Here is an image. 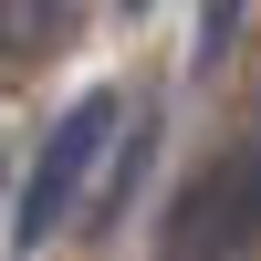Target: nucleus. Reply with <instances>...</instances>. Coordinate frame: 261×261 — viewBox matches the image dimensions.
I'll list each match as a JSON object with an SVG mask.
<instances>
[{
  "label": "nucleus",
  "mask_w": 261,
  "mask_h": 261,
  "mask_svg": "<svg viewBox=\"0 0 261 261\" xmlns=\"http://www.w3.org/2000/svg\"><path fill=\"white\" fill-rule=\"evenodd\" d=\"M251 251H261V125L220 146L167 209V261H251Z\"/></svg>",
  "instance_id": "obj_1"
},
{
  "label": "nucleus",
  "mask_w": 261,
  "mask_h": 261,
  "mask_svg": "<svg viewBox=\"0 0 261 261\" xmlns=\"http://www.w3.org/2000/svg\"><path fill=\"white\" fill-rule=\"evenodd\" d=\"M115 125H125V105H115V94H84L73 115L53 125V146H42L32 188H21V251H42V241L84 209V178H94V157L115 146Z\"/></svg>",
  "instance_id": "obj_2"
},
{
  "label": "nucleus",
  "mask_w": 261,
  "mask_h": 261,
  "mask_svg": "<svg viewBox=\"0 0 261 261\" xmlns=\"http://www.w3.org/2000/svg\"><path fill=\"white\" fill-rule=\"evenodd\" d=\"M73 11H0V42H63Z\"/></svg>",
  "instance_id": "obj_3"
},
{
  "label": "nucleus",
  "mask_w": 261,
  "mask_h": 261,
  "mask_svg": "<svg viewBox=\"0 0 261 261\" xmlns=\"http://www.w3.org/2000/svg\"><path fill=\"white\" fill-rule=\"evenodd\" d=\"M230 42H241V11H209V21H199V63H220Z\"/></svg>",
  "instance_id": "obj_4"
}]
</instances>
